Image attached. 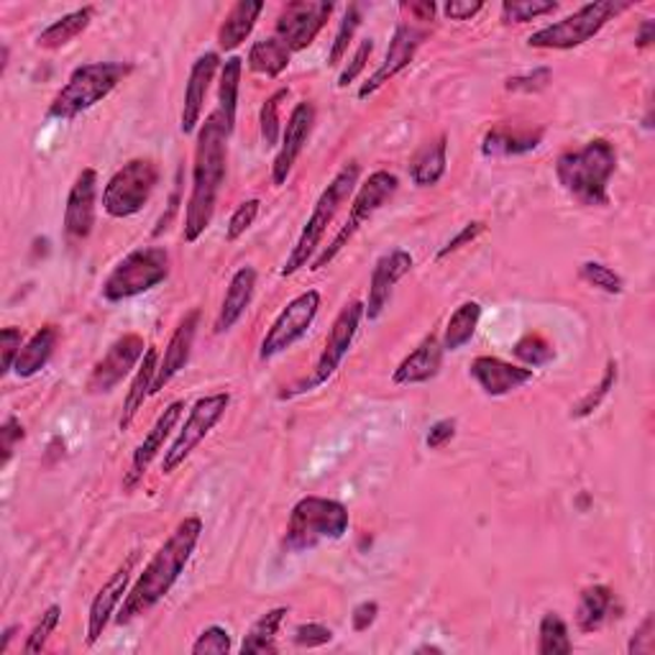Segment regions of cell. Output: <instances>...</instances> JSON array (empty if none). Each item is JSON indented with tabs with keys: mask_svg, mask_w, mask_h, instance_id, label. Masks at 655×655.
<instances>
[{
	"mask_svg": "<svg viewBox=\"0 0 655 655\" xmlns=\"http://www.w3.org/2000/svg\"><path fill=\"white\" fill-rule=\"evenodd\" d=\"M456 436V421L454 417H444V421L433 423L428 436H425V446L430 448V451H438V448H444L448 440H454Z\"/></svg>",
	"mask_w": 655,
	"mask_h": 655,
	"instance_id": "obj_55",
	"label": "cell"
},
{
	"mask_svg": "<svg viewBox=\"0 0 655 655\" xmlns=\"http://www.w3.org/2000/svg\"><path fill=\"white\" fill-rule=\"evenodd\" d=\"M162 172L154 160H131L125 162L102 187V210L110 218H133L152 200Z\"/></svg>",
	"mask_w": 655,
	"mask_h": 655,
	"instance_id": "obj_10",
	"label": "cell"
},
{
	"mask_svg": "<svg viewBox=\"0 0 655 655\" xmlns=\"http://www.w3.org/2000/svg\"><path fill=\"white\" fill-rule=\"evenodd\" d=\"M444 11L451 21H471L479 11H484V3L481 0H448Z\"/></svg>",
	"mask_w": 655,
	"mask_h": 655,
	"instance_id": "obj_56",
	"label": "cell"
},
{
	"mask_svg": "<svg viewBox=\"0 0 655 655\" xmlns=\"http://www.w3.org/2000/svg\"><path fill=\"white\" fill-rule=\"evenodd\" d=\"M361 320H364V303H359V299H353L343 307L341 313L336 315L334 326L328 330V338H326V346H323L320 357H318V364H315L310 379H305V382H299L297 386H292V390L282 392L280 400H292L297 397V394H305V392H313L318 390L328 382L330 376H334L338 369H341L343 359L349 357L353 341H357L359 336V328H361Z\"/></svg>",
	"mask_w": 655,
	"mask_h": 655,
	"instance_id": "obj_11",
	"label": "cell"
},
{
	"mask_svg": "<svg viewBox=\"0 0 655 655\" xmlns=\"http://www.w3.org/2000/svg\"><path fill=\"white\" fill-rule=\"evenodd\" d=\"M512 353H515V357L523 361L527 369L546 367L556 359L554 343L546 341V338H543L541 334H527L520 338V341L515 343V349H512Z\"/></svg>",
	"mask_w": 655,
	"mask_h": 655,
	"instance_id": "obj_41",
	"label": "cell"
},
{
	"mask_svg": "<svg viewBox=\"0 0 655 655\" xmlns=\"http://www.w3.org/2000/svg\"><path fill=\"white\" fill-rule=\"evenodd\" d=\"M448 170V137H440L425 141L410 160V179L417 187H436L444 179Z\"/></svg>",
	"mask_w": 655,
	"mask_h": 655,
	"instance_id": "obj_30",
	"label": "cell"
},
{
	"mask_svg": "<svg viewBox=\"0 0 655 655\" xmlns=\"http://www.w3.org/2000/svg\"><path fill=\"white\" fill-rule=\"evenodd\" d=\"M133 73L129 62H90L77 67L62 90L54 95L46 118L50 121H75L77 116L88 113Z\"/></svg>",
	"mask_w": 655,
	"mask_h": 655,
	"instance_id": "obj_5",
	"label": "cell"
},
{
	"mask_svg": "<svg viewBox=\"0 0 655 655\" xmlns=\"http://www.w3.org/2000/svg\"><path fill=\"white\" fill-rule=\"evenodd\" d=\"M630 6L633 3H625V0H597V3H587L576 13L550 23V26H543L541 31H535V34L527 36V46H531V50H556V52L576 50V46L591 42V39H594L607 23L618 19V15L622 11H627Z\"/></svg>",
	"mask_w": 655,
	"mask_h": 655,
	"instance_id": "obj_7",
	"label": "cell"
},
{
	"mask_svg": "<svg viewBox=\"0 0 655 655\" xmlns=\"http://www.w3.org/2000/svg\"><path fill=\"white\" fill-rule=\"evenodd\" d=\"M197 328H200V310L195 307V310H189L185 318L177 323L175 334L170 336L167 346H164V357L160 361V372H156V379H154L152 397L154 394H160L164 386H167L172 379H175L189 364Z\"/></svg>",
	"mask_w": 655,
	"mask_h": 655,
	"instance_id": "obj_24",
	"label": "cell"
},
{
	"mask_svg": "<svg viewBox=\"0 0 655 655\" xmlns=\"http://www.w3.org/2000/svg\"><path fill=\"white\" fill-rule=\"evenodd\" d=\"M574 651L566 620L558 612H546L538 627V653L541 655H568Z\"/></svg>",
	"mask_w": 655,
	"mask_h": 655,
	"instance_id": "obj_38",
	"label": "cell"
},
{
	"mask_svg": "<svg viewBox=\"0 0 655 655\" xmlns=\"http://www.w3.org/2000/svg\"><path fill=\"white\" fill-rule=\"evenodd\" d=\"M614 612H618L614 591L610 587H604V583H594V587H587L579 594V607H576V627H579L583 635L599 633V630L612 620Z\"/></svg>",
	"mask_w": 655,
	"mask_h": 655,
	"instance_id": "obj_28",
	"label": "cell"
},
{
	"mask_svg": "<svg viewBox=\"0 0 655 655\" xmlns=\"http://www.w3.org/2000/svg\"><path fill=\"white\" fill-rule=\"evenodd\" d=\"M290 59H292V52L274 36L259 39V42L251 44V50L247 54V65L251 73L266 75L272 77V80L290 67Z\"/></svg>",
	"mask_w": 655,
	"mask_h": 655,
	"instance_id": "obj_36",
	"label": "cell"
},
{
	"mask_svg": "<svg viewBox=\"0 0 655 655\" xmlns=\"http://www.w3.org/2000/svg\"><path fill=\"white\" fill-rule=\"evenodd\" d=\"M57 343H59V330L57 328H54V326L39 328L36 334L31 336L26 343H23L19 359H15L13 374L19 379L36 376L52 361Z\"/></svg>",
	"mask_w": 655,
	"mask_h": 655,
	"instance_id": "obj_32",
	"label": "cell"
},
{
	"mask_svg": "<svg viewBox=\"0 0 655 655\" xmlns=\"http://www.w3.org/2000/svg\"><path fill=\"white\" fill-rule=\"evenodd\" d=\"M558 3L554 0H504L502 3V21L507 23H527L541 19V15L554 13Z\"/></svg>",
	"mask_w": 655,
	"mask_h": 655,
	"instance_id": "obj_43",
	"label": "cell"
},
{
	"mask_svg": "<svg viewBox=\"0 0 655 655\" xmlns=\"http://www.w3.org/2000/svg\"><path fill=\"white\" fill-rule=\"evenodd\" d=\"M287 98H290V88H280L277 92H272L270 98L264 100L262 113H259V129H262L264 146H280V137H282L280 110H282V102Z\"/></svg>",
	"mask_w": 655,
	"mask_h": 655,
	"instance_id": "obj_42",
	"label": "cell"
},
{
	"mask_svg": "<svg viewBox=\"0 0 655 655\" xmlns=\"http://www.w3.org/2000/svg\"><path fill=\"white\" fill-rule=\"evenodd\" d=\"M19 633V625H11V627H6L3 630V643H0V653H6L8 651V645H11V641H13V635Z\"/></svg>",
	"mask_w": 655,
	"mask_h": 655,
	"instance_id": "obj_60",
	"label": "cell"
},
{
	"mask_svg": "<svg viewBox=\"0 0 655 655\" xmlns=\"http://www.w3.org/2000/svg\"><path fill=\"white\" fill-rule=\"evenodd\" d=\"M264 11L262 0H239L231 6V11L226 13L223 23L218 29V46L223 52H233L247 42L254 31L259 15Z\"/></svg>",
	"mask_w": 655,
	"mask_h": 655,
	"instance_id": "obj_31",
	"label": "cell"
},
{
	"mask_svg": "<svg viewBox=\"0 0 655 655\" xmlns=\"http://www.w3.org/2000/svg\"><path fill=\"white\" fill-rule=\"evenodd\" d=\"M376 618H379V604L372 602V599H367V602L353 607L351 625H353V630H357V633H367V630L376 622Z\"/></svg>",
	"mask_w": 655,
	"mask_h": 655,
	"instance_id": "obj_57",
	"label": "cell"
},
{
	"mask_svg": "<svg viewBox=\"0 0 655 655\" xmlns=\"http://www.w3.org/2000/svg\"><path fill=\"white\" fill-rule=\"evenodd\" d=\"M471 376L479 384V390L489 397H504L523 390L525 384L533 382V369L510 364V361L496 357H477L471 361Z\"/></svg>",
	"mask_w": 655,
	"mask_h": 655,
	"instance_id": "obj_23",
	"label": "cell"
},
{
	"mask_svg": "<svg viewBox=\"0 0 655 655\" xmlns=\"http://www.w3.org/2000/svg\"><path fill=\"white\" fill-rule=\"evenodd\" d=\"M59 620H62V607L59 604H50L44 610L42 618L31 630V635L26 637V645H23V653L26 655H36L46 648V641H50L54 630L59 627Z\"/></svg>",
	"mask_w": 655,
	"mask_h": 655,
	"instance_id": "obj_45",
	"label": "cell"
},
{
	"mask_svg": "<svg viewBox=\"0 0 655 655\" xmlns=\"http://www.w3.org/2000/svg\"><path fill=\"white\" fill-rule=\"evenodd\" d=\"M413 256L405 249H394L390 254H384L379 262L374 264L372 280H369V297L364 303V318L367 320H379L382 313L390 305L392 292L397 287V282L402 277H407L413 272Z\"/></svg>",
	"mask_w": 655,
	"mask_h": 655,
	"instance_id": "obj_21",
	"label": "cell"
},
{
	"mask_svg": "<svg viewBox=\"0 0 655 655\" xmlns=\"http://www.w3.org/2000/svg\"><path fill=\"white\" fill-rule=\"evenodd\" d=\"M359 177L361 167L357 162L343 164V167L336 172V177L330 179L328 187L320 193L318 203L313 205L310 218H307L303 233H299L297 243L290 251L287 262L282 266V277H292V274H297L299 270L313 264V259L318 256V251L323 249V239H326L328 226L336 220L341 205L351 200L353 189L359 185Z\"/></svg>",
	"mask_w": 655,
	"mask_h": 655,
	"instance_id": "obj_4",
	"label": "cell"
},
{
	"mask_svg": "<svg viewBox=\"0 0 655 655\" xmlns=\"http://www.w3.org/2000/svg\"><path fill=\"white\" fill-rule=\"evenodd\" d=\"M92 13L95 8L92 6H85V8H77V11L62 15L54 23H50L42 34L36 36V46L39 50H46V52H57L62 46H67L69 42H75L77 36L85 34V31L90 29L92 23Z\"/></svg>",
	"mask_w": 655,
	"mask_h": 655,
	"instance_id": "obj_33",
	"label": "cell"
},
{
	"mask_svg": "<svg viewBox=\"0 0 655 655\" xmlns=\"http://www.w3.org/2000/svg\"><path fill=\"white\" fill-rule=\"evenodd\" d=\"M243 59L231 57L220 65V83H218V113L223 118L228 133L236 129V113H239V90H241Z\"/></svg>",
	"mask_w": 655,
	"mask_h": 655,
	"instance_id": "obj_35",
	"label": "cell"
},
{
	"mask_svg": "<svg viewBox=\"0 0 655 655\" xmlns=\"http://www.w3.org/2000/svg\"><path fill=\"white\" fill-rule=\"evenodd\" d=\"M98 172L83 170L77 175L65 205V233L69 241L90 239L95 228V212H98Z\"/></svg>",
	"mask_w": 655,
	"mask_h": 655,
	"instance_id": "obj_22",
	"label": "cell"
},
{
	"mask_svg": "<svg viewBox=\"0 0 655 655\" xmlns=\"http://www.w3.org/2000/svg\"><path fill=\"white\" fill-rule=\"evenodd\" d=\"M137 561L139 554H131L113 574H110V579L102 583L98 594H95L88 612V645L98 643L102 633H106V627L110 625V620H116V612L121 610L123 599L131 589V574Z\"/></svg>",
	"mask_w": 655,
	"mask_h": 655,
	"instance_id": "obj_18",
	"label": "cell"
},
{
	"mask_svg": "<svg viewBox=\"0 0 655 655\" xmlns=\"http://www.w3.org/2000/svg\"><path fill=\"white\" fill-rule=\"evenodd\" d=\"M351 515L349 507L328 496H303L290 512L287 533H284V550L305 554L318 548L320 543L341 541L349 533Z\"/></svg>",
	"mask_w": 655,
	"mask_h": 655,
	"instance_id": "obj_6",
	"label": "cell"
},
{
	"mask_svg": "<svg viewBox=\"0 0 655 655\" xmlns=\"http://www.w3.org/2000/svg\"><path fill=\"white\" fill-rule=\"evenodd\" d=\"M220 65H223V62H220L218 52H205L193 62V67H189L183 113H179V131H183L185 137L200 129L205 98H208L210 85L216 80V73L220 69Z\"/></svg>",
	"mask_w": 655,
	"mask_h": 655,
	"instance_id": "obj_20",
	"label": "cell"
},
{
	"mask_svg": "<svg viewBox=\"0 0 655 655\" xmlns=\"http://www.w3.org/2000/svg\"><path fill=\"white\" fill-rule=\"evenodd\" d=\"M614 384H618V361L612 359V361H607L604 374H602V379H599V384L594 386V390L583 394V397L574 405V410H571L574 421H583V417L594 415L597 410L602 407V402L612 394Z\"/></svg>",
	"mask_w": 655,
	"mask_h": 655,
	"instance_id": "obj_40",
	"label": "cell"
},
{
	"mask_svg": "<svg viewBox=\"0 0 655 655\" xmlns=\"http://www.w3.org/2000/svg\"><path fill=\"white\" fill-rule=\"evenodd\" d=\"M425 39H428V31L413 26V23H397L392 31L390 50L384 54V62L374 69V75L359 88V100H367L384 88L386 83H392L394 77L415 62V54L421 50Z\"/></svg>",
	"mask_w": 655,
	"mask_h": 655,
	"instance_id": "obj_15",
	"label": "cell"
},
{
	"mask_svg": "<svg viewBox=\"0 0 655 655\" xmlns=\"http://www.w3.org/2000/svg\"><path fill=\"white\" fill-rule=\"evenodd\" d=\"M203 535V520L197 515L185 517L179 523L167 541L156 548L152 561L144 566V571L139 574V579L133 581V587L125 594L121 610L116 612V625H131L133 620L154 610L164 597L170 594L172 587L179 581V576L185 574V568L193 558L197 543Z\"/></svg>",
	"mask_w": 655,
	"mask_h": 655,
	"instance_id": "obj_1",
	"label": "cell"
},
{
	"mask_svg": "<svg viewBox=\"0 0 655 655\" xmlns=\"http://www.w3.org/2000/svg\"><path fill=\"white\" fill-rule=\"evenodd\" d=\"M397 189H400L397 175H392V172H386V170L372 172L367 183L359 185V193L353 195L351 212H349V218H346V223L338 228L334 241L318 251V256L313 259L310 270L313 272L326 270V266L334 262V259L341 254L346 247H349V243L353 241V236L364 228V223H369V220H372L376 212L382 210L394 195H397Z\"/></svg>",
	"mask_w": 655,
	"mask_h": 655,
	"instance_id": "obj_8",
	"label": "cell"
},
{
	"mask_svg": "<svg viewBox=\"0 0 655 655\" xmlns=\"http://www.w3.org/2000/svg\"><path fill=\"white\" fill-rule=\"evenodd\" d=\"M372 52H374V39H364V42L359 44V50L353 52L349 65L343 67V73L338 75V88H349L351 83H357V77H361V73H364L369 65V59H372Z\"/></svg>",
	"mask_w": 655,
	"mask_h": 655,
	"instance_id": "obj_51",
	"label": "cell"
},
{
	"mask_svg": "<svg viewBox=\"0 0 655 655\" xmlns=\"http://www.w3.org/2000/svg\"><path fill=\"white\" fill-rule=\"evenodd\" d=\"M26 438V430H23L21 421L15 415H8L3 425H0V467H8L15 454V446Z\"/></svg>",
	"mask_w": 655,
	"mask_h": 655,
	"instance_id": "obj_50",
	"label": "cell"
},
{
	"mask_svg": "<svg viewBox=\"0 0 655 655\" xmlns=\"http://www.w3.org/2000/svg\"><path fill=\"white\" fill-rule=\"evenodd\" d=\"M228 405H231V394L228 392L208 394V397H200L195 402L193 410H189V415L185 417L183 428L177 430L175 440H172L167 451H164V459H162L164 477L175 473L189 459V456H193L195 448L210 436V430L216 428L220 421H223Z\"/></svg>",
	"mask_w": 655,
	"mask_h": 655,
	"instance_id": "obj_12",
	"label": "cell"
},
{
	"mask_svg": "<svg viewBox=\"0 0 655 655\" xmlns=\"http://www.w3.org/2000/svg\"><path fill=\"white\" fill-rule=\"evenodd\" d=\"M334 11L336 6L328 0H292L274 21V39H280L292 54L303 52L326 29Z\"/></svg>",
	"mask_w": 655,
	"mask_h": 655,
	"instance_id": "obj_14",
	"label": "cell"
},
{
	"mask_svg": "<svg viewBox=\"0 0 655 655\" xmlns=\"http://www.w3.org/2000/svg\"><path fill=\"white\" fill-rule=\"evenodd\" d=\"M21 349H23V330L21 328L8 326L0 330V353H3V369H0V372H3V376L13 372L15 359H19Z\"/></svg>",
	"mask_w": 655,
	"mask_h": 655,
	"instance_id": "obj_52",
	"label": "cell"
},
{
	"mask_svg": "<svg viewBox=\"0 0 655 655\" xmlns=\"http://www.w3.org/2000/svg\"><path fill=\"white\" fill-rule=\"evenodd\" d=\"M287 607H274V610L264 612L251 630L243 637L241 653L243 655H262V653H277V635L284 618H287Z\"/></svg>",
	"mask_w": 655,
	"mask_h": 655,
	"instance_id": "obj_34",
	"label": "cell"
},
{
	"mask_svg": "<svg viewBox=\"0 0 655 655\" xmlns=\"http://www.w3.org/2000/svg\"><path fill=\"white\" fill-rule=\"evenodd\" d=\"M546 131L543 129H510V125H494L481 139V154L487 160H502V156H523L535 152L543 144Z\"/></svg>",
	"mask_w": 655,
	"mask_h": 655,
	"instance_id": "obj_27",
	"label": "cell"
},
{
	"mask_svg": "<svg viewBox=\"0 0 655 655\" xmlns=\"http://www.w3.org/2000/svg\"><path fill=\"white\" fill-rule=\"evenodd\" d=\"M160 351H156V346H149L144 359H141V367L137 376H133V382L129 386V392H125V400H123V413H121V421H118V428L121 430H129L131 423L137 421L139 410L144 407V402L152 397V386H154V379L156 372H160Z\"/></svg>",
	"mask_w": 655,
	"mask_h": 655,
	"instance_id": "obj_29",
	"label": "cell"
},
{
	"mask_svg": "<svg viewBox=\"0 0 655 655\" xmlns=\"http://www.w3.org/2000/svg\"><path fill=\"white\" fill-rule=\"evenodd\" d=\"M484 231H487V223H484V220H471V223H467V226H463V228H461V231L454 236V239H448V241H446V247L438 251V254H436V259H446V256H451V254H456V251H459V249H463V247H469V243H473V241H477V239H479V236H481V233H484Z\"/></svg>",
	"mask_w": 655,
	"mask_h": 655,
	"instance_id": "obj_53",
	"label": "cell"
},
{
	"mask_svg": "<svg viewBox=\"0 0 655 655\" xmlns=\"http://www.w3.org/2000/svg\"><path fill=\"white\" fill-rule=\"evenodd\" d=\"M444 343L436 336H425L417 343L415 351H410L405 359L400 361V367L394 369L392 382L394 384H425L430 379H436L444 364Z\"/></svg>",
	"mask_w": 655,
	"mask_h": 655,
	"instance_id": "obj_25",
	"label": "cell"
},
{
	"mask_svg": "<svg viewBox=\"0 0 655 655\" xmlns=\"http://www.w3.org/2000/svg\"><path fill=\"white\" fill-rule=\"evenodd\" d=\"M185 413V402L175 400L164 407V413L156 417V423L152 425V430L146 433L144 440L137 446V451L131 456V467L123 477V489H137V484L144 479V473L152 467V461L164 451V444H167L172 433H175L177 423L183 421Z\"/></svg>",
	"mask_w": 655,
	"mask_h": 655,
	"instance_id": "obj_19",
	"label": "cell"
},
{
	"mask_svg": "<svg viewBox=\"0 0 655 655\" xmlns=\"http://www.w3.org/2000/svg\"><path fill=\"white\" fill-rule=\"evenodd\" d=\"M415 653H444V651L436 648V645H421Z\"/></svg>",
	"mask_w": 655,
	"mask_h": 655,
	"instance_id": "obj_62",
	"label": "cell"
},
{
	"mask_svg": "<svg viewBox=\"0 0 655 655\" xmlns=\"http://www.w3.org/2000/svg\"><path fill=\"white\" fill-rule=\"evenodd\" d=\"M653 633H655V618H653V614H648V618H645V620L641 622V627L635 630L633 637H630L627 653H630V655L651 653V651H653V643H655Z\"/></svg>",
	"mask_w": 655,
	"mask_h": 655,
	"instance_id": "obj_54",
	"label": "cell"
},
{
	"mask_svg": "<svg viewBox=\"0 0 655 655\" xmlns=\"http://www.w3.org/2000/svg\"><path fill=\"white\" fill-rule=\"evenodd\" d=\"M618 172V149L607 139H591L581 149L564 152L556 162L558 185L587 208L610 205V179Z\"/></svg>",
	"mask_w": 655,
	"mask_h": 655,
	"instance_id": "obj_3",
	"label": "cell"
},
{
	"mask_svg": "<svg viewBox=\"0 0 655 655\" xmlns=\"http://www.w3.org/2000/svg\"><path fill=\"white\" fill-rule=\"evenodd\" d=\"M320 313V292L307 290L299 292L297 297H292L287 307H282V313L274 318V323L266 330L262 338V346H259V359L272 361L277 359L280 353L290 351L297 341H303L307 330L313 328L315 318Z\"/></svg>",
	"mask_w": 655,
	"mask_h": 655,
	"instance_id": "obj_13",
	"label": "cell"
},
{
	"mask_svg": "<svg viewBox=\"0 0 655 655\" xmlns=\"http://www.w3.org/2000/svg\"><path fill=\"white\" fill-rule=\"evenodd\" d=\"M361 21H364V8H361V3H351L349 8H346L341 23H338L334 44H330V50H328V67H338L346 59V54H349V46L353 42V36H357Z\"/></svg>",
	"mask_w": 655,
	"mask_h": 655,
	"instance_id": "obj_39",
	"label": "cell"
},
{
	"mask_svg": "<svg viewBox=\"0 0 655 655\" xmlns=\"http://www.w3.org/2000/svg\"><path fill=\"white\" fill-rule=\"evenodd\" d=\"M259 210H262V200H259V197H251V200H243V203L239 205V208L233 210L231 220H228V226H226V241H228V243L239 241L241 236L247 233L249 228L256 223Z\"/></svg>",
	"mask_w": 655,
	"mask_h": 655,
	"instance_id": "obj_46",
	"label": "cell"
},
{
	"mask_svg": "<svg viewBox=\"0 0 655 655\" xmlns=\"http://www.w3.org/2000/svg\"><path fill=\"white\" fill-rule=\"evenodd\" d=\"M479 320H481V305L473 303V299L456 307L451 318H448L444 341H440L444 343V351H461L463 346L471 341L473 334H477Z\"/></svg>",
	"mask_w": 655,
	"mask_h": 655,
	"instance_id": "obj_37",
	"label": "cell"
},
{
	"mask_svg": "<svg viewBox=\"0 0 655 655\" xmlns=\"http://www.w3.org/2000/svg\"><path fill=\"white\" fill-rule=\"evenodd\" d=\"M228 133L223 118L218 110L205 118V123L197 131L195 144V164H193V189L185 210V228L183 241L195 243L208 231L212 218H216L218 195L226 183V164H228Z\"/></svg>",
	"mask_w": 655,
	"mask_h": 655,
	"instance_id": "obj_2",
	"label": "cell"
},
{
	"mask_svg": "<svg viewBox=\"0 0 655 655\" xmlns=\"http://www.w3.org/2000/svg\"><path fill=\"white\" fill-rule=\"evenodd\" d=\"M400 8L405 13L413 15L415 21H423V23L425 21H433V15H436V11H438L433 0H421V3H402Z\"/></svg>",
	"mask_w": 655,
	"mask_h": 655,
	"instance_id": "obj_58",
	"label": "cell"
},
{
	"mask_svg": "<svg viewBox=\"0 0 655 655\" xmlns=\"http://www.w3.org/2000/svg\"><path fill=\"white\" fill-rule=\"evenodd\" d=\"M146 353V343L139 334H125L118 341L110 343L98 364L92 367L88 376V392L90 394H108L129 376Z\"/></svg>",
	"mask_w": 655,
	"mask_h": 655,
	"instance_id": "obj_16",
	"label": "cell"
},
{
	"mask_svg": "<svg viewBox=\"0 0 655 655\" xmlns=\"http://www.w3.org/2000/svg\"><path fill=\"white\" fill-rule=\"evenodd\" d=\"M3 57H0V75H6V69H8V54H11V50H8V44H3Z\"/></svg>",
	"mask_w": 655,
	"mask_h": 655,
	"instance_id": "obj_61",
	"label": "cell"
},
{
	"mask_svg": "<svg viewBox=\"0 0 655 655\" xmlns=\"http://www.w3.org/2000/svg\"><path fill=\"white\" fill-rule=\"evenodd\" d=\"M334 641V630L320 625V622H303V625L295 627V633H292V643L297 645V648H323V645H328Z\"/></svg>",
	"mask_w": 655,
	"mask_h": 655,
	"instance_id": "obj_49",
	"label": "cell"
},
{
	"mask_svg": "<svg viewBox=\"0 0 655 655\" xmlns=\"http://www.w3.org/2000/svg\"><path fill=\"white\" fill-rule=\"evenodd\" d=\"M315 125V106L310 100H299L287 118V125L282 131V144L280 152L274 156L272 164V183L274 187L287 185V179L295 170V164L307 146V139H310Z\"/></svg>",
	"mask_w": 655,
	"mask_h": 655,
	"instance_id": "obj_17",
	"label": "cell"
},
{
	"mask_svg": "<svg viewBox=\"0 0 655 655\" xmlns=\"http://www.w3.org/2000/svg\"><path fill=\"white\" fill-rule=\"evenodd\" d=\"M653 42H655V21L653 19H645L641 23V29H637L635 46H637V50H651Z\"/></svg>",
	"mask_w": 655,
	"mask_h": 655,
	"instance_id": "obj_59",
	"label": "cell"
},
{
	"mask_svg": "<svg viewBox=\"0 0 655 655\" xmlns=\"http://www.w3.org/2000/svg\"><path fill=\"white\" fill-rule=\"evenodd\" d=\"M231 651V633L220 625H210L205 627L197 641L193 643V653L203 655V653H212V655H223Z\"/></svg>",
	"mask_w": 655,
	"mask_h": 655,
	"instance_id": "obj_48",
	"label": "cell"
},
{
	"mask_svg": "<svg viewBox=\"0 0 655 655\" xmlns=\"http://www.w3.org/2000/svg\"><path fill=\"white\" fill-rule=\"evenodd\" d=\"M579 274L583 282L607 292V295H622V290H625V280H622L612 266H607L602 262H583Z\"/></svg>",
	"mask_w": 655,
	"mask_h": 655,
	"instance_id": "obj_44",
	"label": "cell"
},
{
	"mask_svg": "<svg viewBox=\"0 0 655 655\" xmlns=\"http://www.w3.org/2000/svg\"><path fill=\"white\" fill-rule=\"evenodd\" d=\"M554 80V69L550 67H535L531 73L525 75H515V77H507L504 80V90L507 92H525V95H533V92H543Z\"/></svg>",
	"mask_w": 655,
	"mask_h": 655,
	"instance_id": "obj_47",
	"label": "cell"
},
{
	"mask_svg": "<svg viewBox=\"0 0 655 655\" xmlns=\"http://www.w3.org/2000/svg\"><path fill=\"white\" fill-rule=\"evenodd\" d=\"M170 277V251L162 247H141L125 254L102 282L100 295L106 303H123L152 292Z\"/></svg>",
	"mask_w": 655,
	"mask_h": 655,
	"instance_id": "obj_9",
	"label": "cell"
},
{
	"mask_svg": "<svg viewBox=\"0 0 655 655\" xmlns=\"http://www.w3.org/2000/svg\"><path fill=\"white\" fill-rule=\"evenodd\" d=\"M256 290V270L254 266H241L228 282L223 303H220L218 318H216V334H228L236 323L243 318V313L249 310L251 299H254Z\"/></svg>",
	"mask_w": 655,
	"mask_h": 655,
	"instance_id": "obj_26",
	"label": "cell"
}]
</instances>
